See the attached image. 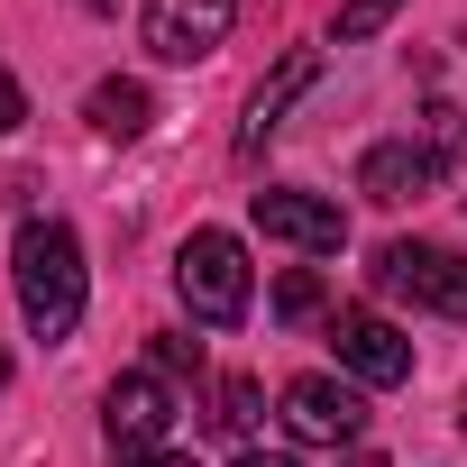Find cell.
I'll use <instances>...</instances> for the list:
<instances>
[{"mask_svg":"<svg viewBox=\"0 0 467 467\" xmlns=\"http://www.w3.org/2000/svg\"><path fill=\"white\" fill-rule=\"evenodd\" d=\"M110 467H192L183 449H110Z\"/></svg>","mask_w":467,"mask_h":467,"instance_id":"obj_18","label":"cell"},{"mask_svg":"<svg viewBox=\"0 0 467 467\" xmlns=\"http://www.w3.org/2000/svg\"><path fill=\"white\" fill-rule=\"evenodd\" d=\"M10 285H19V312H28L37 339H74L83 294H92L83 239H74L65 220H19V239H10Z\"/></svg>","mask_w":467,"mask_h":467,"instance_id":"obj_1","label":"cell"},{"mask_svg":"<svg viewBox=\"0 0 467 467\" xmlns=\"http://www.w3.org/2000/svg\"><path fill=\"white\" fill-rule=\"evenodd\" d=\"M83 119H92L101 138H138V129L156 119V101H147V83H119V74H110V83H92Z\"/></svg>","mask_w":467,"mask_h":467,"instance_id":"obj_11","label":"cell"},{"mask_svg":"<svg viewBox=\"0 0 467 467\" xmlns=\"http://www.w3.org/2000/svg\"><path fill=\"white\" fill-rule=\"evenodd\" d=\"M147 367H156V376H202V339H183V330H156Z\"/></svg>","mask_w":467,"mask_h":467,"instance_id":"obj_15","label":"cell"},{"mask_svg":"<svg viewBox=\"0 0 467 467\" xmlns=\"http://www.w3.org/2000/svg\"><path fill=\"white\" fill-rule=\"evenodd\" d=\"M174 294H183V312H192V321H211V330L248 321V294H257L248 248L229 239V229H192V239L174 248Z\"/></svg>","mask_w":467,"mask_h":467,"instance_id":"obj_2","label":"cell"},{"mask_svg":"<svg viewBox=\"0 0 467 467\" xmlns=\"http://www.w3.org/2000/svg\"><path fill=\"white\" fill-rule=\"evenodd\" d=\"M19 119H28V92H19V74H10V65H0V138H10Z\"/></svg>","mask_w":467,"mask_h":467,"instance_id":"obj_17","label":"cell"},{"mask_svg":"<svg viewBox=\"0 0 467 467\" xmlns=\"http://www.w3.org/2000/svg\"><path fill=\"white\" fill-rule=\"evenodd\" d=\"M330 348L358 385H403L412 376V339L385 321V312H330Z\"/></svg>","mask_w":467,"mask_h":467,"instance_id":"obj_7","label":"cell"},{"mask_svg":"<svg viewBox=\"0 0 467 467\" xmlns=\"http://www.w3.org/2000/svg\"><path fill=\"white\" fill-rule=\"evenodd\" d=\"M229 467H303V458H275V449H239Z\"/></svg>","mask_w":467,"mask_h":467,"instance_id":"obj_19","label":"cell"},{"mask_svg":"<svg viewBox=\"0 0 467 467\" xmlns=\"http://www.w3.org/2000/svg\"><path fill=\"white\" fill-rule=\"evenodd\" d=\"M348 467H376V458H348Z\"/></svg>","mask_w":467,"mask_h":467,"instance_id":"obj_21","label":"cell"},{"mask_svg":"<svg viewBox=\"0 0 467 467\" xmlns=\"http://www.w3.org/2000/svg\"><path fill=\"white\" fill-rule=\"evenodd\" d=\"M394 10H403V0H339V37L358 47V37H376V28H385Z\"/></svg>","mask_w":467,"mask_h":467,"instance_id":"obj_16","label":"cell"},{"mask_svg":"<svg viewBox=\"0 0 467 467\" xmlns=\"http://www.w3.org/2000/svg\"><path fill=\"white\" fill-rule=\"evenodd\" d=\"M376 294L421 303V312H440V321H467V257L440 248V239H385V248H376Z\"/></svg>","mask_w":467,"mask_h":467,"instance_id":"obj_3","label":"cell"},{"mask_svg":"<svg viewBox=\"0 0 467 467\" xmlns=\"http://www.w3.org/2000/svg\"><path fill=\"white\" fill-rule=\"evenodd\" d=\"M257 421H266V394H257V376H220L211 385V431H229V440H257Z\"/></svg>","mask_w":467,"mask_h":467,"instance_id":"obj_12","label":"cell"},{"mask_svg":"<svg viewBox=\"0 0 467 467\" xmlns=\"http://www.w3.org/2000/svg\"><path fill=\"white\" fill-rule=\"evenodd\" d=\"M412 147H421V156L449 174V165L467 156V110H458V101H421V119H412Z\"/></svg>","mask_w":467,"mask_h":467,"instance_id":"obj_13","label":"cell"},{"mask_svg":"<svg viewBox=\"0 0 467 467\" xmlns=\"http://www.w3.org/2000/svg\"><path fill=\"white\" fill-rule=\"evenodd\" d=\"M321 303H330V285H321V275H312V266H294V275H285V285H275V321H312V312H321Z\"/></svg>","mask_w":467,"mask_h":467,"instance_id":"obj_14","label":"cell"},{"mask_svg":"<svg viewBox=\"0 0 467 467\" xmlns=\"http://www.w3.org/2000/svg\"><path fill=\"white\" fill-rule=\"evenodd\" d=\"M257 229L285 239V248H303V257H339V239H348L339 202H321V192H303V183H266V192H257Z\"/></svg>","mask_w":467,"mask_h":467,"instance_id":"obj_6","label":"cell"},{"mask_svg":"<svg viewBox=\"0 0 467 467\" xmlns=\"http://www.w3.org/2000/svg\"><path fill=\"white\" fill-rule=\"evenodd\" d=\"M101 431H110V449H165V431H174V385H165L156 367L119 376V385L101 394Z\"/></svg>","mask_w":467,"mask_h":467,"instance_id":"obj_8","label":"cell"},{"mask_svg":"<svg viewBox=\"0 0 467 467\" xmlns=\"http://www.w3.org/2000/svg\"><path fill=\"white\" fill-rule=\"evenodd\" d=\"M458 431H467V412H458Z\"/></svg>","mask_w":467,"mask_h":467,"instance_id":"obj_22","label":"cell"},{"mask_svg":"<svg viewBox=\"0 0 467 467\" xmlns=\"http://www.w3.org/2000/svg\"><path fill=\"white\" fill-rule=\"evenodd\" d=\"M83 10H110V0H83Z\"/></svg>","mask_w":467,"mask_h":467,"instance_id":"obj_20","label":"cell"},{"mask_svg":"<svg viewBox=\"0 0 467 467\" xmlns=\"http://www.w3.org/2000/svg\"><path fill=\"white\" fill-rule=\"evenodd\" d=\"M312 83H321V56H312V47H294V56H285V65H275V74L248 92V119H239V156H266V138L285 129V110H294Z\"/></svg>","mask_w":467,"mask_h":467,"instance_id":"obj_9","label":"cell"},{"mask_svg":"<svg viewBox=\"0 0 467 467\" xmlns=\"http://www.w3.org/2000/svg\"><path fill=\"white\" fill-rule=\"evenodd\" d=\"M431 183H440V165H431L412 138H385V147H367V156H358V192H367V202H385V211L421 202Z\"/></svg>","mask_w":467,"mask_h":467,"instance_id":"obj_10","label":"cell"},{"mask_svg":"<svg viewBox=\"0 0 467 467\" xmlns=\"http://www.w3.org/2000/svg\"><path fill=\"white\" fill-rule=\"evenodd\" d=\"M285 431L312 440V449H348V440L367 431V403H358V385H339V376H294V385H285Z\"/></svg>","mask_w":467,"mask_h":467,"instance_id":"obj_5","label":"cell"},{"mask_svg":"<svg viewBox=\"0 0 467 467\" xmlns=\"http://www.w3.org/2000/svg\"><path fill=\"white\" fill-rule=\"evenodd\" d=\"M229 19H239V0H147V56L156 65H202Z\"/></svg>","mask_w":467,"mask_h":467,"instance_id":"obj_4","label":"cell"}]
</instances>
